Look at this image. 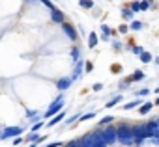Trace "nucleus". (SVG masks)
Segmentation results:
<instances>
[{"instance_id":"1","label":"nucleus","mask_w":159,"mask_h":147,"mask_svg":"<svg viewBox=\"0 0 159 147\" xmlns=\"http://www.w3.org/2000/svg\"><path fill=\"white\" fill-rule=\"evenodd\" d=\"M116 127H118V141H120V143H124V145H133V143H137L135 127H133V125L120 123V125H116Z\"/></svg>"},{"instance_id":"2","label":"nucleus","mask_w":159,"mask_h":147,"mask_svg":"<svg viewBox=\"0 0 159 147\" xmlns=\"http://www.w3.org/2000/svg\"><path fill=\"white\" fill-rule=\"evenodd\" d=\"M135 138H137V143H140L142 140L146 138H153V128L150 123H144V125H135Z\"/></svg>"},{"instance_id":"3","label":"nucleus","mask_w":159,"mask_h":147,"mask_svg":"<svg viewBox=\"0 0 159 147\" xmlns=\"http://www.w3.org/2000/svg\"><path fill=\"white\" fill-rule=\"evenodd\" d=\"M62 108H64V97L60 95V97H56V99H54V103L51 104V108L45 112V116H43V117H51V116H56V114H60V112H62Z\"/></svg>"},{"instance_id":"4","label":"nucleus","mask_w":159,"mask_h":147,"mask_svg":"<svg viewBox=\"0 0 159 147\" xmlns=\"http://www.w3.org/2000/svg\"><path fill=\"white\" fill-rule=\"evenodd\" d=\"M96 143H98V132L96 130L81 138V145L83 147H96Z\"/></svg>"},{"instance_id":"5","label":"nucleus","mask_w":159,"mask_h":147,"mask_svg":"<svg viewBox=\"0 0 159 147\" xmlns=\"http://www.w3.org/2000/svg\"><path fill=\"white\" fill-rule=\"evenodd\" d=\"M23 132V128L21 127H8V128H4V132H2V140H8V138H17L19 134Z\"/></svg>"},{"instance_id":"6","label":"nucleus","mask_w":159,"mask_h":147,"mask_svg":"<svg viewBox=\"0 0 159 147\" xmlns=\"http://www.w3.org/2000/svg\"><path fill=\"white\" fill-rule=\"evenodd\" d=\"M105 138H107L109 145L118 141V127H105Z\"/></svg>"},{"instance_id":"7","label":"nucleus","mask_w":159,"mask_h":147,"mask_svg":"<svg viewBox=\"0 0 159 147\" xmlns=\"http://www.w3.org/2000/svg\"><path fill=\"white\" fill-rule=\"evenodd\" d=\"M62 28H64V32L67 34V37L71 39V41H77V32H75V28L71 26V24H67V23H62Z\"/></svg>"},{"instance_id":"8","label":"nucleus","mask_w":159,"mask_h":147,"mask_svg":"<svg viewBox=\"0 0 159 147\" xmlns=\"http://www.w3.org/2000/svg\"><path fill=\"white\" fill-rule=\"evenodd\" d=\"M71 82H73V78H60L56 86H58V90H67L71 86Z\"/></svg>"},{"instance_id":"9","label":"nucleus","mask_w":159,"mask_h":147,"mask_svg":"<svg viewBox=\"0 0 159 147\" xmlns=\"http://www.w3.org/2000/svg\"><path fill=\"white\" fill-rule=\"evenodd\" d=\"M142 78H144V73H142V71H135L125 82H137V80H142Z\"/></svg>"},{"instance_id":"10","label":"nucleus","mask_w":159,"mask_h":147,"mask_svg":"<svg viewBox=\"0 0 159 147\" xmlns=\"http://www.w3.org/2000/svg\"><path fill=\"white\" fill-rule=\"evenodd\" d=\"M51 17H52L54 23H64V13H62L60 10H52V15H51Z\"/></svg>"},{"instance_id":"11","label":"nucleus","mask_w":159,"mask_h":147,"mask_svg":"<svg viewBox=\"0 0 159 147\" xmlns=\"http://www.w3.org/2000/svg\"><path fill=\"white\" fill-rule=\"evenodd\" d=\"M64 117H66V114H64V112H60V114H56V116H54V117H52V119L49 121V127H54V125H56V123H60V121H62Z\"/></svg>"},{"instance_id":"12","label":"nucleus","mask_w":159,"mask_h":147,"mask_svg":"<svg viewBox=\"0 0 159 147\" xmlns=\"http://www.w3.org/2000/svg\"><path fill=\"white\" fill-rule=\"evenodd\" d=\"M88 45H90V48H94V47L98 45V34H96V32H90V36H88Z\"/></svg>"},{"instance_id":"13","label":"nucleus","mask_w":159,"mask_h":147,"mask_svg":"<svg viewBox=\"0 0 159 147\" xmlns=\"http://www.w3.org/2000/svg\"><path fill=\"white\" fill-rule=\"evenodd\" d=\"M152 108H153V104H152V103H144V104H142V106L139 108V112H140V114L144 116V114H148V112H150Z\"/></svg>"},{"instance_id":"14","label":"nucleus","mask_w":159,"mask_h":147,"mask_svg":"<svg viewBox=\"0 0 159 147\" xmlns=\"http://www.w3.org/2000/svg\"><path fill=\"white\" fill-rule=\"evenodd\" d=\"M81 75H83V63L79 61V65H77V69H75V73H73V77H71V78H73V80H77Z\"/></svg>"},{"instance_id":"15","label":"nucleus","mask_w":159,"mask_h":147,"mask_svg":"<svg viewBox=\"0 0 159 147\" xmlns=\"http://www.w3.org/2000/svg\"><path fill=\"white\" fill-rule=\"evenodd\" d=\"M152 60H153V58H152L150 52H142V54H140V61H142V63H150Z\"/></svg>"},{"instance_id":"16","label":"nucleus","mask_w":159,"mask_h":147,"mask_svg":"<svg viewBox=\"0 0 159 147\" xmlns=\"http://www.w3.org/2000/svg\"><path fill=\"white\" fill-rule=\"evenodd\" d=\"M109 36H111V28H109L107 24H103V26H101V37H103V39H107Z\"/></svg>"},{"instance_id":"17","label":"nucleus","mask_w":159,"mask_h":147,"mask_svg":"<svg viewBox=\"0 0 159 147\" xmlns=\"http://www.w3.org/2000/svg\"><path fill=\"white\" fill-rule=\"evenodd\" d=\"M133 13H135V11H133L131 8H125L122 15H124V19H127V21H129V19H133Z\"/></svg>"},{"instance_id":"18","label":"nucleus","mask_w":159,"mask_h":147,"mask_svg":"<svg viewBox=\"0 0 159 147\" xmlns=\"http://www.w3.org/2000/svg\"><path fill=\"white\" fill-rule=\"evenodd\" d=\"M140 103H142V101H133V103H127V104L124 106V110H131V108H135V106H142Z\"/></svg>"},{"instance_id":"19","label":"nucleus","mask_w":159,"mask_h":147,"mask_svg":"<svg viewBox=\"0 0 159 147\" xmlns=\"http://www.w3.org/2000/svg\"><path fill=\"white\" fill-rule=\"evenodd\" d=\"M81 6L86 8V10H90V8H94V2H92V0H81Z\"/></svg>"},{"instance_id":"20","label":"nucleus","mask_w":159,"mask_h":147,"mask_svg":"<svg viewBox=\"0 0 159 147\" xmlns=\"http://www.w3.org/2000/svg\"><path fill=\"white\" fill-rule=\"evenodd\" d=\"M71 56H73V60H75V61H81V58H79V56H81V52H79V48H77V47L71 50Z\"/></svg>"},{"instance_id":"21","label":"nucleus","mask_w":159,"mask_h":147,"mask_svg":"<svg viewBox=\"0 0 159 147\" xmlns=\"http://www.w3.org/2000/svg\"><path fill=\"white\" fill-rule=\"evenodd\" d=\"M120 101H122V97H114V99H112L111 103H107V108H112V106H116V104H118Z\"/></svg>"},{"instance_id":"22","label":"nucleus","mask_w":159,"mask_h":147,"mask_svg":"<svg viewBox=\"0 0 159 147\" xmlns=\"http://www.w3.org/2000/svg\"><path fill=\"white\" fill-rule=\"evenodd\" d=\"M66 147H83V145H81V140H73V141H69Z\"/></svg>"},{"instance_id":"23","label":"nucleus","mask_w":159,"mask_h":147,"mask_svg":"<svg viewBox=\"0 0 159 147\" xmlns=\"http://www.w3.org/2000/svg\"><path fill=\"white\" fill-rule=\"evenodd\" d=\"M112 119H114V116H107L101 119V125H109V123H112Z\"/></svg>"},{"instance_id":"24","label":"nucleus","mask_w":159,"mask_h":147,"mask_svg":"<svg viewBox=\"0 0 159 147\" xmlns=\"http://www.w3.org/2000/svg\"><path fill=\"white\" fill-rule=\"evenodd\" d=\"M140 26H142L140 21H133V23H131V28H133V30H140Z\"/></svg>"},{"instance_id":"25","label":"nucleus","mask_w":159,"mask_h":147,"mask_svg":"<svg viewBox=\"0 0 159 147\" xmlns=\"http://www.w3.org/2000/svg\"><path fill=\"white\" fill-rule=\"evenodd\" d=\"M92 117H96V114H94V112H90V114H84L81 119H83V121H88V119H92Z\"/></svg>"},{"instance_id":"26","label":"nucleus","mask_w":159,"mask_h":147,"mask_svg":"<svg viewBox=\"0 0 159 147\" xmlns=\"http://www.w3.org/2000/svg\"><path fill=\"white\" fill-rule=\"evenodd\" d=\"M131 10H133V11H139V10H142V8H140L139 2H133V4H131Z\"/></svg>"},{"instance_id":"27","label":"nucleus","mask_w":159,"mask_h":147,"mask_svg":"<svg viewBox=\"0 0 159 147\" xmlns=\"http://www.w3.org/2000/svg\"><path fill=\"white\" fill-rule=\"evenodd\" d=\"M84 69H86V71L90 73V71L94 69V65H92V61H86V63H84Z\"/></svg>"},{"instance_id":"28","label":"nucleus","mask_w":159,"mask_h":147,"mask_svg":"<svg viewBox=\"0 0 159 147\" xmlns=\"http://www.w3.org/2000/svg\"><path fill=\"white\" fill-rule=\"evenodd\" d=\"M133 52H135V54H142L144 50H142V47H133Z\"/></svg>"},{"instance_id":"29","label":"nucleus","mask_w":159,"mask_h":147,"mask_svg":"<svg viewBox=\"0 0 159 147\" xmlns=\"http://www.w3.org/2000/svg\"><path fill=\"white\" fill-rule=\"evenodd\" d=\"M101 88H103V84H99V82H98V84H94V86H92V90H94V91H99V90H101Z\"/></svg>"},{"instance_id":"30","label":"nucleus","mask_w":159,"mask_h":147,"mask_svg":"<svg viewBox=\"0 0 159 147\" xmlns=\"http://www.w3.org/2000/svg\"><path fill=\"white\" fill-rule=\"evenodd\" d=\"M45 147H62V143H60V141H52V143H49V145H45Z\"/></svg>"},{"instance_id":"31","label":"nucleus","mask_w":159,"mask_h":147,"mask_svg":"<svg viewBox=\"0 0 159 147\" xmlns=\"http://www.w3.org/2000/svg\"><path fill=\"white\" fill-rule=\"evenodd\" d=\"M148 6H150V0H144V2L140 4V8H142V10H148Z\"/></svg>"},{"instance_id":"32","label":"nucleus","mask_w":159,"mask_h":147,"mask_svg":"<svg viewBox=\"0 0 159 147\" xmlns=\"http://www.w3.org/2000/svg\"><path fill=\"white\" fill-rule=\"evenodd\" d=\"M118 30H120V34H125V32H127V30H129V28H127V26H125V24H122V26H120V28H118Z\"/></svg>"},{"instance_id":"33","label":"nucleus","mask_w":159,"mask_h":147,"mask_svg":"<svg viewBox=\"0 0 159 147\" xmlns=\"http://www.w3.org/2000/svg\"><path fill=\"white\" fill-rule=\"evenodd\" d=\"M41 128V123H36L34 127H32V132H36V130H39Z\"/></svg>"},{"instance_id":"34","label":"nucleus","mask_w":159,"mask_h":147,"mask_svg":"<svg viewBox=\"0 0 159 147\" xmlns=\"http://www.w3.org/2000/svg\"><path fill=\"white\" fill-rule=\"evenodd\" d=\"M41 4H45V6H47V8H52V4H51V2H49V0H41ZM52 10H54V8H52Z\"/></svg>"},{"instance_id":"35","label":"nucleus","mask_w":159,"mask_h":147,"mask_svg":"<svg viewBox=\"0 0 159 147\" xmlns=\"http://www.w3.org/2000/svg\"><path fill=\"white\" fill-rule=\"evenodd\" d=\"M21 141H23V138H21V136H17V138H15V140H13V143H15V145H19V143H21Z\"/></svg>"},{"instance_id":"36","label":"nucleus","mask_w":159,"mask_h":147,"mask_svg":"<svg viewBox=\"0 0 159 147\" xmlns=\"http://www.w3.org/2000/svg\"><path fill=\"white\" fill-rule=\"evenodd\" d=\"M30 147H38V143H32V145H30Z\"/></svg>"},{"instance_id":"37","label":"nucleus","mask_w":159,"mask_h":147,"mask_svg":"<svg viewBox=\"0 0 159 147\" xmlns=\"http://www.w3.org/2000/svg\"><path fill=\"white\" fill-rule=\"evenodd\" d=\"M155 93H159V86H157V88H155Z\"/></svg>"},{"instance_id":"38","label":"nucleus","mask_w":159,"mask_h":147,"mask_svg":"<svg viewBox=\"0 0 159 147\" xmlns=\"http://www.w3.org/2000/svg\"><path fill=\"white\" fill-rule=\"evenodd\" d=\"M155 63H157V65H159V58H157V60H155Z\"/></svg>"},{"instance_id":"39","label":"nucleus","mask_w":159,"mask_h":147,"mask_svg":"<svg viewBox=\"0 0 159 147\" xmlns=\"http://www.w3.org/2000/svg\"><path fill=\"white\" fill-rule=\"evenodd\" d=\"M155 104H159V99H157V101H155Z\"/></svg>"}]
</instances>
